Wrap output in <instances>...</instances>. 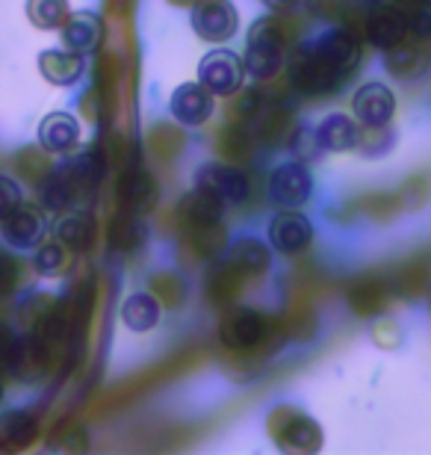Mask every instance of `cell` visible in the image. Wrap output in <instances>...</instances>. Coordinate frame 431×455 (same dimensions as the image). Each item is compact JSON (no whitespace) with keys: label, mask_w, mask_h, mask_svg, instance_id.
I'll return each instance as SVG.
<instances>
[{"label":"cell","mask_w":431,"mask_h":455,"mask_svg":"<svg viewBox=\"0 0 431 455\" xmlns=\"http://www.w3.org/2000/svg\"><path fill=\"white\" fill-rule=\"evenodd\" d=\"M80 198L75 180L68 178L66 166L53 169L51 178L42 184V204L48 207V211H57V213H66L71 204H75Z\"/></svg>","instance_id":"obj_27"},{"label":"cell","mask_w":431,"mask_h":455,"mask_svg":"<svg viewBox=\"0 0 431 455\" xmlns=\"http://www.w3.org/2000/svg\"><path fill=\"white\" fill-rule=\"evenodd\" d=\"M172 6H196V0H169Z\"/></svg>","instance_id":"obj_37"},{"label":"cell","mask_w":431,"mask_h":455,"mask_svg":"<svg viewBox=\"0 0 431 455\" xmlns=\"http://www.w3.org/2000/svg\"><path fill=\"white\" fill-rule=\"evenodd\" d=\"M68 15V0H27V18L39 30H62Z\"/></svg>","instance_id":"obj_28"},{"label":"cell","mask_w":431,"mask_h":455,"mask_svg":"<svg viewBox=\"0 0 431 455\" xmlns=\"http://www.w3.org/2000/svg\"><path fill=\"white\" fill-rule=\"evenodd\" d=\"M219 338L236 352L254 349V346L266 338V323L251 307H234V311H227L222 316V323H219Z\"/></svg>","instance_id":"obj_9"},{"label":"cell","mask_w":431,"mask_h":455,"mask_svg":"<svg viewBox=\"0 0 431 455\" xmlns=\"http://www.w3.org/2000/svg\"><path fill=\"white\" fill-rule=\"evenodd\" d=\"M366 36H370L372 44L379 48H393V44L405 42L411 36V27H408V9H379L375 15H370L366 21Z\"/></svg>","instance_id":"obj_16"},{"label":"cell","mask_w":431,"mask_h":455,"mask_svg":"<svg viewBox=\"0 0 431 455\" xmlns=\"http://www.w3.org/2000/svg\"><path fill=\"white\" fill-rule=\"evenodd\" d=\"M172 116L178 118L183 127H201L213 116V92L201 84H180L172 92Z\"/></svg>","instance_id":"obj_11"},{"label":"cell","mask_w":431,"mask_h":455,"mask_svg":"<svg viewBox=\"0 0 431 455\" xmlns=\"http://www.w3.org/2000/svg\"><path fill=\"white\" fill-rule=\"evenodd\" d=\"M151 290H154V296L163 299L169 307L180 305V299H183V284L178 281V275H172V272H160V275H154Z\"/></svg>","instance_id":"obj_33"},{"label":"cell","mask_w":431,"mask_h":455,"mask_svg":"<svg viewBox=\"0 0 431 455\" xmlns=\"http://www.w3.org/2000/svg\"><path fill=\"white\" fill-rule=\"evenodd\" d=\"M245 71H249L245 68V60H240L234 51H227V48H219L213 53H207V57L198 62V80L213 95H222V98L240 92Z\"/></svg>","instance_id":"obj_4"},{"label":"cell","mask_w":431,"mask_h":455,"mask_svg":"<svg viewBox=\"0 0 431 455\" xmlns=\"http://www.w3.org/2000/svg\"><path fill=\"white\" fill-rule=\"evenodd\" d=\"M269 432L275 443L281 450H292V452H316L323 447V429L314 417L296 411L290 405L275 408L269 417Z\"/></svg>","instance_id":"obj_3"},{"label":"cell","mask_w":431,"mask_h":455,"mask_svg":"<svg viewBox=\"0 0 431 455\" xmlns=\"http://www.w3.org/2000/svg\"><path fill=\"white\" fill-rule=\"evenodd\" d=\"M310 196H314V178H310V172L301 160L281 163L269 175V198L278 207L296 211V207L310 202Z\"/></svg>","instance_id":"obj_5"},{"label":"cell","mask_w":431,"mask_h":455,"mask_svg":"<svg viewBox=\"0 0 431 455\" xmlns=\"http://www.w3.org/2000/svg\"><path fill=\"white\" fill-rule=\"evenodd\" d=\"M0 216H6V213H12L15 207H21V189H18V184L12 178H4L0 180Z\"/></svg>","instance_id":"obj_35"},{"label":"cell","mask_w":431,"mask_h":455,"mask_svg":"<svg viewBox=\"0 0 431 455\" xmlns=\"http://www.w3.org/2000/svg\"><path fill=\"white\" fill-rule=\"evenodd\" d=\"M290 151L296 154V160H316L323 154V140H319L316 127L307 131V127H299L296 133L290 136Z\"/></svg>","instance_id":"obj_31"},{"label":"cell","mask_w":431,"mask_h":455,"mask_svg":"<svg viewBox=\"0 0 431 455\" xmlns=\"http://www.w3.org/2000/svg\"><path fill=\"white\" fill-rule=\"evenodd\" d=\"M240 15L231 0H196L192 6V30L204 42H227L234 39Z\"/></svg>","instance_id":"obj_6"},{"label":"cell","mask_w":431,"mask_h":455,"mask_svg":"<svg viewBox=\"0 0 431 455\" xmlns=\"http://www.w3.org/2000/svg\"><path fill=\"white\" fill-rule=\"evenodd\" d=\"M192 243L201 254H216L225 243V231L219 222H207V225H192Z\"/></svg>","instance_id":"obj_32"},{"label":"cell","mask_w":431,"mask_h":455,"mask_svg":"<svg viewBox=\"0 0 431 455\" xmlns=\"http://www.w3.org/2000/svg\"><path fill=\"white\" fill-rule=\"evenodd\" d=\"M160 299L154 293H133L122 305V323L136 334L151 331L160 323Z\"/></svg>","instance_id":"obj_21"},{"label":"cell","mask_w":431,"mask_h":455,"mask_svg":"<svg viewBox=\"0 0 431 455\" xmlns=\"http://www.w3.org/2000/svg\"><path fill=\"white\" fill-rule=\"evenodd\" d=\"M62 44L68 51L77 53H92L100 44V36H104V24H100L98 15L92 12H71L68 21L62 24Z\"/></svg>","instance_id":"obj_15"},{"label":"cell","mask_w":431,"mask_h":455,"mask_svg":"<svg viewBox=\"0 0 431 455\" xmlns=\"http://www.w3.org/2000/svg\"><path fill=\"white\" fill-rule=\"evenodd\" d=\"M6 367L15 379H33L39 376L44 367V349H42V338H15L9 343L6 352Z\"/></svg>","instance_id":"obj_18"},{"label":"cell","mask_w":431,"mask_h":455,"mask_svg":"<svg viewBox=\"0 0 431 455\" xmlns=\"http://www.w3.org/2000/svg\"><path fill=\"white\" fill-rule=\"evenodd\" d=\"M118 196H122V204L127 213H148L154 204H157V184H154V178L148 172L142 169H133L131 175L122 180V189H118Z\"/></svg>","instance_id":"obj_20"},{"label":"cell","mask_w":431,"mask_h":455,"mask_svg":"<svg viewBox=\"0 0 431 455\" xmlns=\"http://www.w3.org/2000/svg\"><path fill=\"white\" fill-rule=\"evenodd\" d=\"M316 133H319V140H323L325 151L346 154V151H355L357 145H361V131H357L355 118H348L343 113L325 116L323 122H319Z\"/></svg>","instance_id":"obj_19"},{"label":"cell","mask_w":431,"mask_h":455,"mask_svg":"<svg viewBox=\"0 0 431 455\" xmlns=\"http://www.w3.org/2000/svg\"><path fill=\"white\" fill-rule=\"evenodd\" d=\"M263 4H269L272 9H278V12H287V9L299 6V0H263Z\"/></svg>","instance_id":"obj_36"},{"label":"cell","mask_w":431,"mask_h":455,"mask_svg":"<svg viewBox=\"0 0 431 455\" xmlns=\"http://www.w3.org/2000/svg\"><path fill=\"white\" fill-rule=\"evenodd\" d=\"M57 240L66 243L71 251H86L92 240H95V222H92L89 213L80 211H66L62 220L57 222Z\"/></svg>","instance_id":"obj_24"},{"label":"cell","mask_w":431,"mask_h":455,"mask_svg":"<svg viewBox=\"0 0 431 455\" xmlns=\"http://www.w3.org/2000/svg\"><path fill=\"white\" fill-rule=\"evenodd\" d=\"M42 77L53 86H75L84 77V53L77 51H42L39 53Z\"/></svg>","instance_id":"obj_14"},{"label":"cell","mask_w":431,"mask_h":455,"mask_svg":"<svg viewBox=\"0 0 431 455\" xmlns=\"http://www.w3.org/2000/svg\"><path fill=\"white\" fill-rule=\"evenodd\" d=\"M283 42H287V33H283L281 18L269 15L254 21L249 48H245V68L254 80L278 77V71L283 68Z\"/></svg>","instance_id":"obj_1"},{"label":"cell","mask_w":431,"mask_h":455,"mask_svg":"<svg viewBox=\"0 0 431 455\" xmlns=\"http://www.w3.org/2000/svg\"><path fill=\"white\" fill-rule=\"evenodd\" d=\"M36 438V420L27 411H6L0 417V447L15 452L30 447Z\"/></svg>","instance_id":"obj_25"},{"label":"cell","mask_w":431,"mask_h":455,"mask_svg":"<svg viewBox=\"0 0 431 455\" xmlns=\"http://www.w3.org/2000/svg\"><path fill=\"white\" fill-rule=\"evenodd\" d=\"M428 66V57L417 44H408V42H399L387 48L384 53V68L390 71L393 77H402V80H414L426 71Z\"/></svg>","instance_id":"obj_22"},{"label":"cell","mask_w":431,"mask_h":455,"mask_svg":"<svg viewBox=\"0 0 431 455\" xmlns=\"http://www.w3.org/2000/svg\"><path fill=\"white\" fill-rule=\"evenodd\" d=\"M39 145L53 154H68L80 145V122L71 113H51L39 124Z\"/></svg>","instance_id":"obj_13"},{"label":"cell","mask_w":431,"mask_h":455,"mask_svg":"<svg viewBox=\"0 0 431 455\" xmlns=\"http://www.w3.org/2000/svg\"><path fill=\"white\" fill-rule=\"evenodd\" d=\"M287 71H290V84L305 95H325L343 80L340 71H337L331 62L323 57V51L316 48V42L307 44V48L292 51Z\"/></svg>","instance_id":"obj_2"},{"label":"cell","mask_w":431,"mask_h":455,"mask_svg":"<svg viewBox=\"0 0 431 455\" xmlns=\"http://www.w3.org/2000/svg\"><path fill=\"white\" fill-rule=\"evenodd\" d=\"M68 245L66 243H44L33 254V267L44 278H57L68 267Z\"/></svg>","instance_id":"obj_30"},{"label":"cell","mask_w":431,"mask_h":455,"mask_svg":"<svg viewBox=\"0 0 431 455\" xmlns=\"http://www.w3.org/2000/svg\"><path fill=\"white\" fill-rule=\"evenodd\" d=\"M355 118L370 131H381L396 113V95L384 84H363L352 98Z\"/></svg>","instance_id":"obj_8"},{"label":"cell","mask_w":431,"mask_h":455,"mask_svg":"<svg viewBox=\"0 0 431 455\" xmlns=\"http://www.w3.org/2000/svg\"><path fill=\"white\" fill-rule=\"evenodd\" d=\"M196 187L210 189V193L222 198L225 204H243L251 193L249 175L236 166H227V163H204L196 175Z\"/></svg>","instance_id":"obj_7"},{"label":"cell","mask_w":431,"mask_h":455,"mask_svg":"<svg viewBox=\"0 0 431 455\" xmlns=\"http://www.w3.org/2000/svg\"><path fill=\"white\" fill-rule=\"evenodd\" d=\"M408 27L414 39H431V4H417L414 9H408Z\"/></svg>","instance_id":"obj_34"},{"label":"cell","mask_w":431,"mask_h":455,"mask_svg":"<svg viewBox=\"0 0 431 455\" xmlns=\"http://www.w3.org/2000/svg\"><path fill=\"white\" fill-rule=\"evenodd\" d=\"M316 48L323 51V57L331 62V66L340 71L343 77L357 66V60H361V44H357L355 36L348 30H343V27L328 30L323 39L316 42Z\"/></svg>","instance_id":"obj_17"},{"label":"cell","mask_w":431,"mask_h":455,"mask_svg":"<svg viewBox=\"0 0 431 455\" xmlns=\"http://www.w3.org/2000/svg\"><path fill=\"white\" fill-rule=\"evenodd\" d=\"M269 243L281 254H299L314 243V225L307 222V216L283 207L269 225Z\"/></svg>","instance_id":"obj_10"},{"label":"cell","mask_w":431,"mask_h":455,"mask_svg":"<svg viewBox=\"0 0 431 455\" xmlns=\"http://www.w3.org/2000/svg\"><path fill=\"white\" fill-rule=\"evenodd\" d=\"M370 4H381V0H370Z\"/></svg>","instance_id":"obj_38"},{"label":"cell","mask_w":431,"mask_h":455,"mask_svg":"<svg viewBox=\"0 0 431 455\" xmlns=\"http://www.w3.org/2000/svg\"><path fill=\"white\" fill-rule=\"evenodd\" d=\"M0 234H4V240L12 245V249H33L36 243L42 240V213L36 211L30 204H21L15 207L12 213L0 216Z\"/></svg>","instance_id":"obj_12"},{"label":"cell","mask_w":431,"mask_h":455,"mask_svg":"<svg viewBox=\"0 0 431 455\" xmlns=\"http://www.w3.org/2000/svg\"><path fill=\"white\" fill-rule=\"evenodd\" d=\"M231 263L243 272L245 278H260L272 267V254H269V249H266L260 240H254V236H245V240H240L231 249Z\"/></svg>","instance_id":"obj_23"},{"label":"cell","mask_w":431,"mask_h":455,"mask_svg":"<svg viewBox=\"0 0 431 455\" xmlns=\"http://www.w3.org/2000/svg\"><path fill=\"white\" fill-rule=\"evenodd\" d=\"M180 211H183V220H187L189 225H207V222L222 220L225 202L219 196L210 193V189L196 187L187 198H183Z\"/></svg>","instance_id":"obj_26"},{"label":"cell","mask_w":431,"mask_h":455,"mask_svg":"<svg viewBox=\"0 0 431 455\" xmlns=\"http://www.w3.org/2000/svg\"><path fill=\"white\" fill-rule=\"evenodd\" d=\"M48 148H21L18 151V157H15V169L21 172V178L24 180H30V184H44V180L51 178V172H53V166H51V160H48Z\"/></svg>","instance_id":"obj_29"}]
</instances>
